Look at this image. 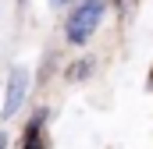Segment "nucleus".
<instances>
[{"instance_id":"20e7f679","label":"nucleus","mask_w":153,"mask_h":149,"mask_svg":"<svg viewBox=\"0 0 153 149\" xmlns=\"http://www.w3.org/2000/svg\"><path fill=\"white\" fill-rule=\"evenodd\" d=\"M0 149H7V135L4 131H0Z\"/></svg>"},{"instance_id":"7ed1b4c3","label":"nucleus","mask_w":153,"mask_h":149,"mask_svg":"<svg viewBox=\"0 0 153 149\" xmlns=\"http://www.w3.org/2000/svg\"><path fill=\"white\" fill-rule=\"evenodd\" d=\"M46 110H36L29 117V124H25V131H22V149H46Z\"/></svg>"},{"instance_id":"423d86ee","label":"nucleus","mask_w":153,"mask_h":149,"mask_svg":"<svg viewBox=\"0 0 153 149\" xmlns=\"http://www.w3.org/2000/svg\"><path fill=\"white\" fill-rule=\"evenodd\" d=\"M25 4H29V0H18V7H25Z\"/></svg>"},{"instance_id":"f257e3e1","label":"nucleus","mask_w":153,"mask_h":149,"mask_svg":"<svg viewBox=\"0 0 153 149\" xmlns=\"http://www.w3.org/2000/svg\"><path fill=\"white\" fill-rule=\"evenodd\" d=\"M103 11H107V0H78L68 14V21H64V39L71 46H85L96 36V29L103 21Z\"/></svg>"},{"instance_id":"f03ea898","label":"nucleus","mask_w":153,"mask_h":149,"mask_svg":"<svg viewBox=\"0 0 153 149\" xmlns=\"http://www.w3.org/2000/svg\"><path fill=\"white\" fill-rule=\"evenodd\" d=\"M29 85H32L29 68H22V64L11 68V74H7V96H4V107H0V121H7V117H14L22 110V103L29 96Z\"/></svg>"},{"instance_id":"39448f33","label":"nucleus","mask_w":153,"mask_h":149,"mask_svg":"<svg viewBox=\"0 0 153 149\" xmlns=\"http://www.w3.org/2000/svg\"><path fill=\"white\" fill-rule=\"evenodd\" d=\"M50 4H53V7H64V4H68V0H50Z\"/></svg>"}]
</instances>
